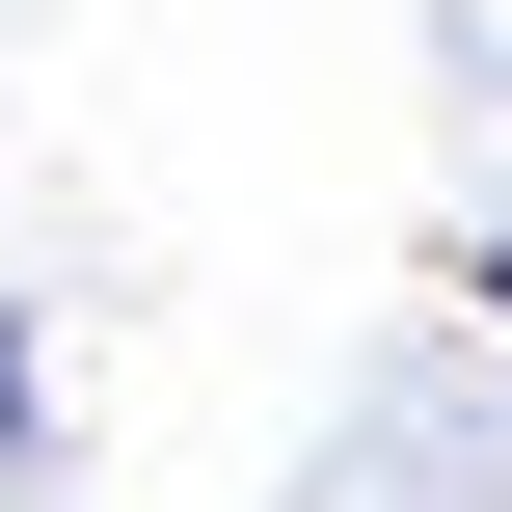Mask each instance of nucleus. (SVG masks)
Listing matches in <instances>:
<instances>
[{"label": "nucleus", "mask_w": 512, "mask_h": 512, "mask_svg": "<svg viewBox=\"0 0 512 512\" xmlns=\"http://www.w3.org/2000/svg\"><path fill=\"white\" fill-rule=\"evenodd\" d=\"M0 486H54V405H27V324H0Z\"/></svg>", "instance_id": "obj_1"}, {"label": "nucleus", "mask_w": 512, "mask_h": 512, "mask_svg": "<svg viewBox=\"0 0 512 512\" xmlns=\"http://www.w3.org/2000/svg\"><path fill=\"white\" fill-rule=\"evenodd\" d=\"M486 297H512V243H486Z\"/></svg>", "instance_id": "obj_2"}, {"label": "nucleus", "mask_w": 512, "mask_h": 512, "mask_svg": "<svg viewBox=\"0 0 512 512\" xmlns=\"http://www.w3.org/2000/svg\"><path fill=\"white\" fill-rule=\"evenodd\" d=\"M0 512H54V486H0Z\"/></svg>", "instance_id": "obj_3"}]
</instances>
